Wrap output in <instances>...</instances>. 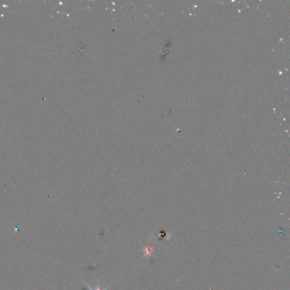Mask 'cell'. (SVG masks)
I'll return each instance as SVG.
<instances>
[{"mask_svg": "<svg viewBox=\"0 0 290 290\" xmlns=\"http://www.w3.org/2000/svg\"><path fill=\"white\" fill-rule=\"evenodd\" d=\"M82 281H83V280H82ZM83 284H84V285L86 286L87 288H88L89 290H106V288H102V287L99 285V284H97V285H95V287H93V288H92L90 285H89V284H88L87 282H85L84 281H83Z\"/></svg>", "mask_w": 290, "mask_h": 290, "instance_id": "1", "label": "cell"}]
</instances>
